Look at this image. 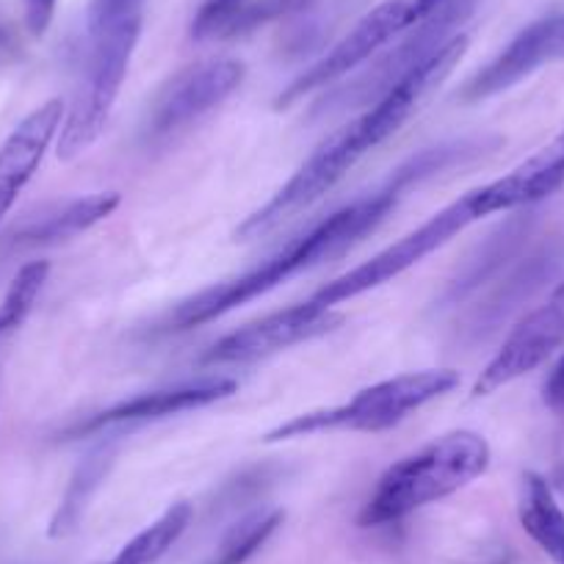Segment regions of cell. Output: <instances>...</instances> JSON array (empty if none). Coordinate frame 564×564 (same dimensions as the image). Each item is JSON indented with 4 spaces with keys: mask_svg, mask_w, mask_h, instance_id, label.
Returning <instances> with one entry per match:
<instances>
[{
    "mask_svg": "<svg viewBox=\"0 0 564 564\" xmlns=\"http://www.w3.org/2000/svg\"><path fill=\"white\" fill-rule=\"evenodd\" d=\"M452 150L448 148H435L421 153L417 159H412L410 164H404L401 170H395L393 181L388 186L377 188V192L366 194V197L355 199V203L344 205L340 210L329 214L327 219H322L318 225H313L311 230L302 232V236L291 238L282 249H276L271 258H265L263 263L249 269L247 274L232 276V280L219 282V285H210V289L199 291L192 300L181 302V305L172 311L166 327L177 329H194L203 327V324L216 322V318L227 316L236 307L247 305V302L260 300L269 291L280 289L291 276L305 274V271L316 269V265L327 263V260L340 258V254L349 252L351 247L362 241L366 236H371L384 219L395 210L399 199L404 197L406 188L412 183L430 177L432 172L443 170V166L452 161Z\"/></svg>",
    "mask_w": 564,
    "mask_h": 564,
    "instance_id": "6da1fadb",
    "label": "cell"
},
{
    "mask_svg": "<svg viewBox=\"0 0 564 564\" xmlns=\"http://www.w3.org/2000/svg\"><path fill=\"white\" fill-rule=\"evenodd\" d=\"M468 45V34L448 40L441 51H435L415 69H410L388 95L371 102L360 117L329 133L313 150L311 159L291 175V181L263 208L243 219V225L236 230L238 241H252V238L276 230L282 221L294 219L300 210L311 208L324 194L333 192L371 150H377L390 135L399 133L401 124L417 111V106L430 97V91L441 86V80L448 78V73L463 62Z\"/></svg>",
    "mask_w": 564,
    "mask_h": 564,
    "instance_id": "7a4b0ae2",
    "label": "cell"
},
{
    "mask_svg": "<svg viewBox=\"0 0 564 564\" xmlns=\"http://www.w3.org/2000/svg\"><path fill=\"white\" fill-rule=\"evenodd\" d=\"M144 3L148 0H91L84 69L58 130L56 153L62 161L84 155L106 130L139 45Z\"/></svg>",
    "mask_w": 564,
    "mask_h": 564,
    "instance_id": "3957f363",
    "label": "cell"
},
{
    "mask_svg": "<svg viewBox=\"0 0 564 564\" xmlns=\"http://www.w3.org/2000/svg\"><path fill=\"white\" fill-rule=\"evenodd\" d=\"M490 443L479 432H448L379 476L360 512V525H388L454 496L490 468Z\"/></svg>",
    "mask_w": 564,
    "mask_h": 564,
    "instance_id": "277c9868",
    "label": "cell"
},
{
    "mask_svg": "<svg viewBox=\"0 0 564 564\" xmlns=\"http://www.w3.org/2000/svg\"><path fill=\"white\" fill-rule=\"evenodd\" d=\"M457 384L459 373L454 368H426V371L399 373V377L384 379V382L371 384V388H362L346 404L291 417V421L280 423L276 430H271L263 441L282 443L294 441V437L324 435V432H366V435H377V432L395 430L399 423L415 415L421 406L452 393Z\"/></svg>",
    "mask_w": 564,
    "mask_h": 564,
    "instance_id": "5b68a950",
    "label": "cell"
},
{
    "mask_svg": "<svg viewBox=\"0 0 564 564\" xmlns=\"http://www.w3.org/2000/svg\"><path fill=\"white\" fill-rule=\"evenodd\" d=\"M485 219L479 210V199H476V188L468 192L465 197H459L457 203L446 205L443 210H437L430 221H423L417 230L406 232L404 238H399L395 243L384 247L382 252L373 254L366 263L355 265L346 274L335 276L333 282H327L324 289H318L311 300H316L318 305L338 307L344 302L357 300V296L368 294L373 289H382L384 282L395 280L404 271H410L412 265L421 263L423 258H430L432 252L446 247L448 241L459 236V232L468 230L474 221Z\"/></svg>",
    "mask_w": 564,
    "mask_h": 564,
    "instance_id": "8992f818",
    "label": "cell"
},
{
    "mask_svg": "<svg viewBox=\"0 0 564 564\" xmlns=\"http://www.w3.org/2000/svg\"><path fill=\"white\" fill-rule=\"evenodd\" d=\"M476 0H446L441 9L430 14L426 20L410 29L412 34L404 36L393 51L382 53V56L371 58V67L360 69L355 78L346 84L335 86L322 102L318 111H349V108H368L377 102L379 97L388 95L410 69H415L423 58H430L432 53L441 51L448 40L459 34V25L474 14Z\"/></svg>",
    "mask_w": 564,
    "mask_h": 564,
    "instance_id": "52a82bcc",
    "label": "cell"
},
{
    "mask_svg": "<svg viewBox=\"0 0 564 564\" xmlns=\"http://www.w3.org/2000/svg\"><path fill=\"white\" fill-rule=\"evenodd\" d=\"M417 23H421V18H417L412 0H384V3H379L333 51L324 53L316 64H311L300 78H294L280 91L276 108H291L294 102L313 95V91L327 89V86L338 84L349 73H357L373 56H379V51L388 47L395 36L415 29Z\"/></svg>",
    "mask_w": 564,
    "mask_h": 564,
    "instance_id": "ba28073f",
    "label": "cell"
},
{
    "mask_svg": "<svg viewBox=\"0 0 564 564\" xmlns=\"http://www.w3.org/2000/svg\"><path fill=\"white\" fill-rule=\"evenodd\" d=\"M243 64L238 58H208L177 73L155 97L148 117L150 141H170L219 108L241 86Z\"/></svg>",
    "mask_w": 564,
    "mask_h": 564,
    "instance_id": "9c48e42d",
    "label": "cell"
},
{
    "mask_svg": "<svg viewBox=\"0 0 564 564\" xmlns=\"http://www.w3.org/2000/svg\"><path fill=\"white\" fill-rule=\"evenodd\" d=\"M344 324V313L335 307L318 305L316 300H307L302 305L285 307L260 322L247 324L236 333L225 335L205 351V362L216 366H243V362L263 360V357L285 351L291 346L307 344L322 335L333 333Z\"/></svg>",
    "mask_w": 564,
    "mask_h": 564,
    "instance_id": "30bf717a",
    "label": "cell"
},
{
    "mask_svg": "<svg viewBox=\"0 0 564 564\" xmlns=\"http://www.w3.org/2000/svg\"><path fill=\"white\" fill-rule=\"evenodd\" d=\"M564 346V280L547 296L545 305L531 311L518 327L509 333L501 349L496 351L485 371L474 384V395H490L507 388L514 379L536 371Z\"/></svg>",
    "mask_w": 564,
    "mask_h": 564,
    "instance_id": "8fae6325",
    "label": "cell"
},
{
    "mask_svg": "<svg viewBox=\"0 0 564 564\" xmlns=\"http://www.w3.org/2000/svg\"><path fill=\"white\" fill-rule=\"evenodd\" d=\"M238 390L236 379L230 377H199L192 382H177L170 388L139 393L133 399H124L108 410L95 412L86 421L75 423L67 437H89L102 435V432L122 430V426H141V423L164 421V417L183 415V412L203 410V406L216 404L221 399H230Z\"/></svg>",
    "mask_w": 564,
    "mask_h": 564,
    "instance_id": "7c38bea8",
    "label": "cell"
},
{
    "mask_svg": "<svg viewBox=\"0 0 564 564\" xmlns=\"http://www.w3.org/2000/svg\"><path fill=\"white\" fill-rule=\"evenodd\" d=\"M558 58H564V14L536 20L529 29L520 31L485 69H479L465 84L463 100L479 102L501 95L545 67L547 62H558Z\"/></svg>",
    "mask_w": 564,
    "mask_h": 564,
    "instance_id": "4fadbf2b",
    "label": "cell"
},
{
    "mask_svg": "<svg viewBox=\"0 0 564 564\" xmlns=\"http://www.w3.org/2000/svg\"><path fill=\"white\" fill-rule=\"evenodd\" d=\"M64 113H67L64 100L53 97L34 108L0 144V225L14 208L23 188L31 183V177L36 175L53 141L58 139Z\"/></svg>",
    "mask_w": 564,
    "mask_h": 564,
    "instance_id": "5bb4252c",
    "label": "cell"
},
{
    "mask_svg": "<svg viewBox=\"0 0 564 564\" xmlns=\"http://www.w3.org/2000/svg\"><path fill=\"white\" fill-rule=\"evenodd\" d=\"M564 186V128L553 135L545 148L536 150L531 159L514 166L509 175L476 188L481 216L507 214V210L525 208L540 199L551 197Z\"/></svg>",
    "mask_w": 564,
    "mask_h": 564,
    "instance_id": "9a60e30c",
    "label": "cell"
},
{
    "mask_svg": "<svg viewBox=\"0 0 564 564\" xmlns=\"http://www.w3.org/2000/svg\"><path fill=\"white\" fill-rule=\"evenodd\" d=\"M119 203H122V197L117 192H100L91 194V197L73 199V203L20 227L14 232V243H20V247H51V243L73 241L80 232L106 221L119 208Z\"/></svg>",
    "mask_w": 564,
    "mask_h": 564,
    "instance_id": "2e32d148",
    "label": "cell"
},
{
    "mask_svg": "<svg viewBox=\"0 0 564 564\" xmlns=\"http://www.w3.org/2000/svg\"><path fill=\"white\" fill-rule=\"evenodd\" d=\"M518 514L525 534H529L553 562L564 564V512L542 476H523Z\"/></svg>",
    "mask_w": 564,
    "mask_h": 564,
    "instance_id": "e0dca14e",
    "label": "cell"
},
{
    "mask_svg": "<svg viewBox=\"0 0 564 564\" xmlns=\"http://www.w3.org/2000/svg\"><path fill=\"white\" fill-rule=\"evenodd\" d=\"M111 465L113 448L100 446L75 468L73 479H69L67 490H64L62 501H58L56 514H53L51 529H47V534H51L53 540H64V536H69L73 531H78L80 520H84L86 509H89V501L95 498V492L100 490L102 481H106Z\"/></svg>",
    "mask_w": 564,
    "mask_h": 564,
    "instance_id": "ac0fdd59",
    "label": "cell"
},
{
    "mask_svg": "<svg viewBox=\"0 0 564 564\" xmlns=\"http://www.w3.org/2000/svg\"><path fill=\"white\" fill-rule=\"evenodd\" d=\"M194 518V509L188 501H177L155 520L153 525H148L144 531L133 536L128 545H122V551L111 558L108 564H155L177 540L183 536V531L188 529Z\"/></svg>",
    "mask_w": 564,
    "mask_h": 564,
    "instance_id": "d6986e66",
    "label": "cell"
},
{
    "mask_svg": "<svg viewBox=\"0 0 564 564\" xmlns=\"http://www.w3.org/2000/svg\"><path fill=\"white\" fill-rule=\"evenodd\" d=\"M47 274H51L47 260H31L9 282V291L0 300V344L12 333H18L25 318L31 316L42 289H45Z\"/></svg>",
    "mask_w": 564,
    "mask_h": 564,
    "instance_id": "ffe728a7",
    "label": "cell"
},
{
    "mask_svg": "<svg viewBox=\"0 0 564 564\" xmlns=\"http://www.w3.org/2000/svg\"><path fill=\"white\" fill-rule=\"evenodd\" d=\"M282 520H285V512H280V509L243 518L241 523L227 531L210 564H247L269 542V536L280 529Z\"/></svg>",
    "mask_w": 564,
    "mask_h": 564,
    "instance_id": "44dd1931",
    "label": "cell"
},
{
    "mask_svg": "<svg viewBox=\"0 0 564 564\" xmlns=\"http://www.w3.org/2000/svg\"><path fill=\"white\" fill-rule=\"evenodd\" d=\"M307 3H311V0H249L247 7L230 20V25L225 29V36L247 34V31L258 29V25L269 23V20L300 12V9H305Z\"/></svg>",
    "mask_w": 564,
    "mask_h": 564,
    "instance_id": "7402d4cb",
    "label": "cell"
},
{
    "mask_svg": "<svg viewBox=\"0 0 564 564\" xmlns=\"http://www.w3.org/2000/svg\"><path fill=\"white\" fill-rule=\"evenodd\" d=\"M58 0H25V29L31 36H42L53 23Z\"/></svg>",
    "mask_w": 564,
    "mask_h": 564,
    "instance_id": "603a6c76",
    "label": "cell"
},
{
    "mask_svg": "<svg viewBox=\"0 0 564 564\" xmlns=\"http://www.w3.org/2000/svg\"><path fill=\"white\" fill-rule=\"evenodd\" d=\"M542 399L551 410H564V355L562 360L553 366V371L547 373L545 379V388H542Z\"/></svg>",
    "mask_w": 564,
    "mask_h": 564,
    "instance_id": "cb8c5ba5",
    "label": "cell"
},
{
    "mask_svg": "<svg viewBox=\"0 0 564 564\" xmlns=\"http://www.w3.org/2000/svg\"><path fill=\"white\" fill-rule=\"evenodd\" d=\"M412 3H415L417 18L426 20V18H430L432 12H435V9H441L443 3H446V0H412Z\"/></svg>",
    "mask_w": 564,
    "mask_h": 564,
    "instance_id": "d4e9b609",
    "label": "cell"
},
{
    "mask_svg": "<svg viewBox=\"0 0 564 564\" xmlns=\"http://www.w3.org/2000/svg\"><path fill=\"white\" fill-rule=\"evenodd\" d=\"M14 51V40L12 34H9V29L3 23H0V58L9 56V53Z\"/></svg>",
    "mask_w": 564,
    "mask_h": 564,
    "instance_id": "484cf974",
    "label": "cell"
}]
</instances>
